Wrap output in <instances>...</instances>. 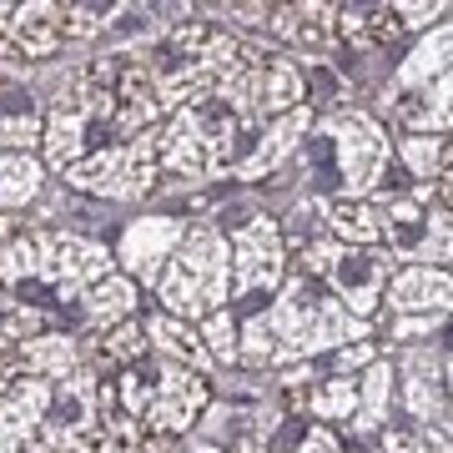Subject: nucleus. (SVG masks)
<instances>
[{"instance_id": "1", "label": "nucleus", "mask_w": 453, "mask_h": 453, "mask_svg": "<svg viewBox=\"0 0 453 453\" xmlns=\"http://www.w3.org/2000/svg\"><path fill=\"white\" fill-rule=\"evenodd\" d=\"M353 338H368V323L338 308V297H327L312 277L288 273L282 297L267 312H257L247 333H237V357L257 363V368H277V363L312 357L323 348H342Z\"/></svg>"}, {"instance_id": "2", "label": "nucleus", "mask_w": 453, "mask_h": 453, "mask_svg": "<svg viewBox=\"0 0 453 453\" xmlns=\"http://www.w3.org/2000/svg\"><path fill=\"white\" fill-rule=\"evenodd\" d=\"M157 297L162 312L177 323H207L211 312H222V303L232 297V257H226V237L211 222L181 232L177 252L157 277Z\"/></svg>"}, {"instance_id": "3", "label": "nucleus", "mask_w": 453, "mask_h": 453, "mask_svg": "<svg viewBox=\"0 0 453 453\" xmlns=\"http://www.w3.org/2000/svg\"><path fill=\"white\" fill-rule=\"evenodd\" d=\"M308 86H303V71L288 61V56H273V50L242 41L232 65L217 76V91L211 101L226 106L242 127H267L277 116H288L292 106H303Z\"/></svg>"}, {"instance_id": "4", "label": "nucleus", "mask_w": 453, "mask_h": 453, "mask_svg": "<svg viewBox=\"0 0 453 453\" xmlns=\"http://www.w3.org/2000/svg\"><path fill=\"white\" fill-rule=\"evenodd\" d=\"M242 121L217 106V101H202V106H181L172 111L166 131L157 136V166L177 172V177H222L232 172V142H237Z\"/></svg>"}, {"instance_id": "5", "label": "nucleus", "mask_w": 453, "mask_h": 453, "mask_svg": "<svg viewBox=\"0 0 453 453\" xmlns=\"http://www.w3.org/2000/svg\"><path fill=\"white\" fill-rule=\"evenodd\" d=\"M303 277H323L327 297H338V308L368 323L372 308L383 303V288L393 277V257L383 247H342V242H303L297 252Z\"/></svg>"}, {"instance_id": "6", "label": "nucleus", "mask_w": 453, "mask_h": 453, "mask_svg": "<svg viewBox=\"0 0 453 453\" xmlns=\"http://www.w3.org/2000/svg\"><path fill=\"white\" fill-rule=\"evenodd\" d=\"M157 136H131V142H111L91 151L86 162H76L65 172L71 192H86V196H111V202H136L157 187Z\"/></svg>"}, {"instance_id": "7", "label": "nucleus", "mask_w": 453, "mask_h": 453, "mask_svg": "<svg viewBox=\"0 0 453 453\" xmlns=\"http://www.w3.org/2000/svg\"><path fill=\"white\" fill-rule=\"evenodd\" d=\"M327 146L338 151V177H342V196L348 202H363V196L383 181V166H388V131L378 127L368 111H342L323 127Z\"/></svg>"}, {"instance_id": "8", "label": "nucleus", "mask_w": 453, "mask_h": 453, "mask_svg": "<svg viewBox=\"0 0 453 453\" xmlns=\"http://www.w3.org/2000/svg\"><path fill=\"white\" fill-rule=\"evenodd\" d=\"M211 408V383L192 368H177L166 363L157 372V383L146 393V408H142V434L146 438H177V434H192L202 413Z\"/></svg>"}, {"instance_id": "9", "label": "nucleus", "mask_w": 453, "mask_h": 453, "mask_svg": "<svg viewBox=\"0 0 453 453\" xmlns=\"http://www.w3.org/2000/svg\"><path fill=\"white\" fill-rule=\"evenodd\" d=\"M226 257H232V292L237 297L273 292L288 277V242H282L273 217H252V222L237 226L226 242Z\"/></svg>"}, {"instance_id": "10", "label": "nucleus", "mask_w": 453, "mask_h": 453, "mask_svg": "<svg viewBox=\"0 0 453 453\" xmlns=\"http://www.w3.org/2000/svg\"><path fill=\"white\" fill-rule=\"evenodd\" d=\"M403 398L408 413L418 418V428L428 438H438L449 449V357L434 348H413L403 353Z\"/></svg>"}, {"instance_id": "11", "label": "nucleus", "mask_w": 453, "mask_h": 453, "mask_svg": "<svg viewBox=\"0 0 453 453\" xmlns=\"http://www.w3.org/2000/svg\"><path fill=\"white\" fill-rule=\"evenodd\" d=\"M106 273H111V252L101 242L76 237V232H46V267H41V282H50L61 297H81V292L96 288Z\"/></svg>"}, {"instance_id": "12", "label": "nucleus", "mask_w": 453, "mask_h": 453, "mask_svg": "<svg viewBox=\"0 0 453 453\" xmlns=\"http://www.w3.org/2000/svg\"><path fill=\"white\" fill-rule=\"evenodd\" d=\"M65 46L61 31V5H16L5 31H0V61L5 65H31L50 61Z\"/></svg>"}, {"instance_id": "13", "label": "nucleus", "mask_w": 453, "mask_h": 453, "mask_svg": "<svg viewBox=\"0 0 453 453\" xmlns=\"http://www.w3.org/2000/svg\"><path fill=\"white\" fill-rule=\"evenodd\" d=\"M50 398H56V383L35 378V372L5 383V393H0V453H26L31 449L35 428H41L46 413H50Z\"/></svg>"}, {"instance_id": "14", "label": "nucleus", "mask_w": 453, "mask_h": 453, "mask_svg": "<svg viewBox=\"0 0 453 453\" xmlns=\"http://www.w3.org/2000/svg\"><path fill=\"white\" fill-rule=\"evenodd\" d=\"M181 232H187V226H181L177 217H142V222H131L121 247H116V262L127 267L121 277H131V282H157L166 257L177 252Z\"/></svg>"}, {"instance_id": "15", "label": "nucleus", "mask_w": 453, "mask_h": 453, "mask_svg": "<svg viewBox=\"0 0 453 453\" xmlns=\"http://www.w3.org/2000/svg\"><path fill=\"white\" fill-rule=\"evenodd\" d=\"M449 267H423V262H408L398 273L388 277V288H383V303H388L398 318L408 312H418V318H443L449 312Z\"/></svg>"}, {"instance_id": "16", "label": "nucleus", "mask_w": 453, "mask_h": 453, "mask_svg": "<svg viewBox=\"0 0 453 453\" xmlns=\"http://www.w3.org/2000/svg\"><path fill=\"white\" fill-rule=\"evenodd\" d=\"M308 131H312V106H292L288 116H277V121H267V127H262L257 146H252V157L232 166V177H237V181L267 177L277 162H288L292 151H297V142H303Z\"/></svg>"}, {"instance_id": "17", "label": "nucleus", "mask_w": 453, "mask_h": 453, "mask_svg": "<svg viewBox=\"0 0 453 453\" xmlns=\"http://www.w3.org/2000/svg\"><path fill=\"white\" fill-rule=\"evenodd\" d=\"M277 41H292V46H312V50H327L338 41L333 31V5H267V26Z\"/></svg>"}, {"instance_id": "18", "label": "nucleus", "mask_w": 453, "mask_h": 453, "mask_svg": "<svg viewBox=\"0 0 453 453\" xmlns=\"http://www.w3.org/2000/svg\"><path fill=\"white\" fill-rule=\"evenodd\" d=\"M388 111L413 136H443L449 131V76L434 86H418V91H388Z\"/></svg>"}, {"instance_id": "19", "label": "nucleus", "mask_w": 453, "mask_h": 453, "mask_svg": "<svg viewBox=\"0 0 453 453\" xmlns=\"http://www.w3.org/2000/svg\"><path fill=\"white\" fill-rule=\"evenodd\" d=\"M41 127H46V116H41L35 96L20 81L0 76V146H11V151H31V146L41 142Z\"/></svg>"}, {"instance_id": "20", "label": "nucleus", "mask_w": 453, "mask_h": 453, "mask_svg": "<svg viewBox=\"0 0 453 453\" xmlns=\"http://www.w3.org/2000/svg\"><path fill=\"white\" fill-rule=\"evenodd\" d=\"M333 31L353 50H378V46H388L403 26H398L393 5H333Z\"/></svg>"}, {"instance_id": "21", "label": "nucleus", "mask_w": 453, "mask_h": 453, "mask_svg": "<svg viewBox=\"0 0 453 453\" xmlns=\"http://www.w3.org/2000/svg\"><path fill=\"white\" fill-rule=\"evenodd\" d=\"M142 333H146V348H162L177 368H192V372L207 378L211 357H207V348H202V338H196L192 323H177V318H166V312H151V318L142 323Z\"/></svg>"}, {"instance_id": "22", "label": "nucleus", "mask_w": 453, "mask_h": 453, "mask_svg": "<svg viewBox=\"0 0 453 453\" xmlns=\"http://www.w3.org/2000/svg\"><path fill=\"white\" fill-rule=\"evenodd\" d=\"M449 46H453V31L449 26H438L434 35H423L413 56H408L398 71H393V86L388 91H418V86H434L449 76Z\"/></svg>"}, {"instance_id": "23", "label": "nucleus", "mask_w": 453, "mask_h": 453, "mask_svg": "<svg viewBox=\"0 0 453 453\" xmlns=\"http://www.w3.org/2000/svg\"><path fill=\"white\" fill-rule=\"evenodd\" d=\"M81 308L86 318H91V327H116V323H127V318H136V282L121 273H106L96 282V288H86L81 292Z\"/></svg>"}, {"instance_id": "24", "label": "nucleus", "mask_w": 453, "mask_h": 453, "mask_svg": "<svg viewBox=\"0 0 453 453\" xmlns=\"http://www.w3.org/2000/svg\"><path fill=\"white\" fill-rule=\"evenodd\" d=\"M388 388H393V363L372 357V368L357 378V403H353V418H348L353 434H378L388 423Z\"/></svg>"}, {"instance_id": "25", "label": "nucleus", "mask_w": 453, "mask_h": 453, "mask_svg": "<svg viewBox=\"0 0 453 453\" xmlns=\"http://www.w3.org/2000/svg\"><path fill=\"white\" fill-rule=\"evenodd\" d=\"M323 217H327V226H333V242L378 247V207H372V196H363V202L333 196V202H323Z\"/></svg>"}, {"instance_id": "26", "label": "nucleus", "mask_w": 453, "mask_h": 453, "mask_svg": "<svg viewBox=\"0 0 453 453\" xmlns=\"http://www.w3.org/2000/svg\"><path fill=\"white\" fill-rule=\"evenodd\" d=\"M20 363L35 372V378H71V372L81 368V348L76 338H65V333H41V338L20 342Z\"/></svg>"}, {"instance_id": "27", "label": "nucleus", "mask_w": 453, "mask_h": 453, "mask_svg": "<svg viewBox=\"0 0 453 453\" xmlns=\"http://www.w3.org/2000/svg\"><path fill=\"white\" fill-rule=\"evenodd\" d=\"M288 403H308V413L318 423H342V428H348L353 403H357V378H327V383H318V388H308V393L288 388Z\"/></svg>"}, {"instance_id": "28", "label": "nucleus", "mask_w": 453, "mask_h": 453, "mask_svg": "<svg viewBox=\"0 0 453 453\" xmlns=\"http://www.w3.org/2000/svg\"><path fill=\"white\" fill-rule=\"evenodd\" d=\"M41 267H46V232H20L0 242V288L41 282Z\"/></svg>"}, {"instance_id": "29", "label": "nucleus", "mask_w": 453, "mask_h": 453, "mask_svg": "<svg viewBox=\"0 0 453 453\" xmlns=\"http://www.w3.org/2000/svg\"><path fill=\"white\" fill-rule=\"evenodd\" d=\"M46 181V166L26 157V151H0V211L5 207H26Z\"/></svg>"}, {"instance_id": "30", "label": "nucleus", "mask_w": 453, "mask_h": 453, "mask_svg": "<svg viewBox=\"0 0 453 453\" xmlns=\"http://www.w3.org/2000/svg\"><path fill=\"white\" fill-rule=\"evenodd\" d=\"M398 157L408 162V172L428 187V181L449 177V142L443 136H408L403 146H398Z\"/></svg>"}, {"instance_id": "31", "label": "nucleus", "mask_w": 453, "mask_h": 453, "mask_svg": "<svg viewBox=\"0 0 453 453\" xmlns=\"http://www.w3.org/2000/svg\"><path fill=\"white\" fill-rule=\"evenodd\" d=\"M96 353H101V363L131 368V363H136V357L146 353V333H142V323H136V318H127V323L106 327V333L96 338Z\"/></svg>"}, {"instance_id": "32", "label": "nucleus", "mask_w": 453, "mask_h": 453, "mask_svg": "<svg viewBox=\"0 0 453 453\" xmlns=\"http://www.w3.org/2000/svg\"><path fill=\"white\" fill-rule=\"evenodd\" d=\"M196 338H202L211 363H237V323H232V312H211Z\"/></svg>"}, {"instance_id": "33", "label": "nucleus", "mask_w": 453, "mask_h": 453, "mask_svg": "<svg viewBox=\"0 0 453 453\" xmlns=\"http://www.w3.org/2000/svg\"><path fill=\"white\" fill-rule=\"evenodd\" d=\"M383 449L388 453H434V438L413 434V428H388V434H383ZM438 449H443V443H438Z\"/></svg>"}, {"instance_id": "34", "label": "nucleus", "mask_w": 453, "mask_h": 453, "mask_svg": "<svg viewBox=\"0 0 453 453\" xmlns=\"http://www.w3.org/2000/svg\"><path fill=\"white\" fill-rule=\"evenodd\" d=\"M297 453H342V443H338V434H333V428L312 423L308 434H303V449H297Z\"/></svg>"}, {"instance_id": "35", "label": "nucleus", "mask_w": 453, "mask_h": 453, "mask_svg": "<svg viewBox=\"0 0 453 453\" xmlns=\"http://www.w3.org/2000/svg\"><path fill=\"white\" fill-rule=\"evenodd\" d=\"M372 357H378L372 342H353V348H342V353H338V363H342V368H357V363H372Z\"/></svg>"}, {"instance_id": "36", "label": "nucleus", "mask_w": 453, "mask_h": 453, "mask_svg": "<svg viewBox=\"0 0 453 453\" xmlns=\"http://www.w3.org/2000/svg\"><path fill=\"white\" fill-rule=\"evenodd\" d=\"M11 378H16V368H0V393H5V383H11Z\"/></svg>"}, {"instance_id": "37", "label": "nucleus", "mask_w": 453, "mask_h": 453, "mask_svg": "<svg viewBox=\"0 0 453 453\" xmlns=\"http://www.w3.org/2000/svg\"><path fill=\"white\" fill-rule=\"evenodd\" d=\"M187 453H226V449H217V443H202V449H187Z\"/></svg>"}, {"instance_id": "38", "label": "nucleus", "mask_w": 453, "mask_h": 453, "mask_svg": "<svg viewBox=\"0 0 453 453\" xmlns=\"http://www.w3.org/2000/svg\"><path fill=\"white\" fill-rule=\"evenodd\" d=\"M11 11H16V5H0V31H5V20H11Z\"/></svg>"}, {"instance_id": "39", "label": "nucleus", "mask_w": 453, "mask_h": 453, "mask_svg": "<svg viewBox=\"0 0 453 453\" xmlns=\"http://www.w3.org/2000/svg\"><path fill=\"white\" fill-rule=\"evenodd\" d=\"M5 308H11V297H5V288H0V312H5Z\"/></svg>"}, {"instance_id": "40", "label": "nucleus", "mask_w": 453, "mask_h": 453, "mask_svg": "<svg viewBox=\"0 0 453 453\" xmlns=\"http://www.w3.org/2000/svg\"><path fill=\"white\" fill-rule=\"evenodd\" d=\"M0 237H11V222H5V217H0Z\"/></svg>"}]
</instances>
